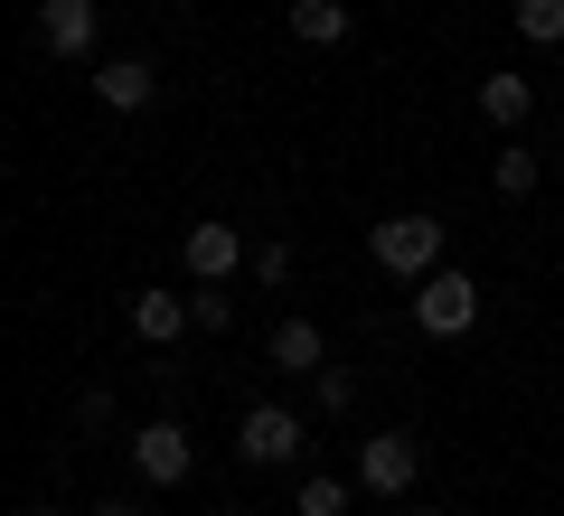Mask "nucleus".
I'll return each instance as SVG.
<instances>
[{
  "instance_id": "nucleus-1",
  "label": "nucleus",
  "mask_w": 564,
  "mask_h": 516,
  "mask_svg": "<svg viewBox=\"0 0 564 516\" xmlns=\"http://www.w3.org/2000/svg\"><path fill=\"white\" fill-rule=\"evenodd\" d=\"M367 254H377L395 282H423V273H443V226L433 217H386L377 235H367Z\"/></svg>"
},
{
  "instance_id": "nucleus-2",
  "label": "nucleus",
  "mask_w": 564,
  "mask_h": 516,
  "mask_svg": "<svg viewBox=\"0 0 564 516\" xmlns=\"http://www.w3.org/2000/svg\"><path fill=\"white\" fill-rule=\"evenodd\" d=\"M470 319H480V282H470V273H452V263H443V273L414 282V329L423 338H462Z\"/></svg>"
},
{
  "instance_id": "nucleus-3",
  "label": "nucleus",
  "mask_w": 564,
  "mask_h": 516,
  "mask_svg": "<svg viewBox=\"0 0 564 516\" xmlns=\"http://www.w3.org/2000/svg\"><path fill=\"white\" fill-rule=\"evenodd\" d=\"M236 460H254V470H282V460H302V414H282V404H254V414L236 422Z\"/></svg>"
},
{
  "instance_id": "nucleus-4",
  "label": "nucleus",
  "mask_w": 564,
  "mask_h": 516,
  "mask_svg": "<svg viewBox=\"0 0 564 516\" xmlns=\"http://www.w3.org/2000/svg\"><path fill=\"white\" fill-rule=\"evenodd\" d=\"M414 470H423V441L414 432H377L358 451V488L367 497H404V488H414Z\"/></svg>"
},
{
  "instance_id": "nucleus-5",
  "label": "nucleus",
  "mask_w": 564,
  "mask_h": 516,
  "mask_svg": "<svg viewBox=\"0 0 564 516\" xmlns=\"http://www.w3.org/2000/svg\"><path fill=\"white\" fill-rule=\"evenodd\" d=\"M188 460H198V441H188L180 422H141V432H132V470H141V479H161V488H180Z\"/></svg>"
},
{
  "instance_id": "nucleus-6",
  "label": "nucleus",
  "mask_w": 564,
  "mask_h": 516,
  "mask_svg": "<svg viewBox=\"0 0 564 516\" xmlns=\"http://www.w3.org/2000/svg\"><path fill=\"white\" fill-rule=\"evenodd\" d=\"M180 263H188L198 282H226V273H245V263H254V244H245L236 226H188V235H180Z\"/></svg>"
},
{
  "instance_id": "nucleus-7",
  "label": "nucleus",
  "mask_w": 564,
  "mask_h": 516,
  "mask_svg": "<svg viewBox=\"0 0 564 516\" xmlns=\"http://www.w3.org/2000/svg\"><path fill=\"white\" fill-rule=\"evenodd\" d=\"M39 39L57 57H85L95 47V0H39Z\"/></svg>"
},
{
  "instance_id": "nucleus-8",
  "label": "nucleus",
  "mask_w": 564,
  "mask_h": 516,
  "mask_svg": "<svg viewBox=\"0 0 564 516\" xmlns=\"http://www.w3.org/2000/svg\"><path fill=\"white\" fill-rule=\"evenodd\" d=\"M180 329H198L180 292H132V338H141V348H170Z\"/></svg>"
},
{
  "instance_id": "nucleus-9",
  "label": "nucleus",
  "mask_w": 564,
  "mask_h": 516,
  "mask_svg": "<svg viewBox=\"0 0 564 516\" xmlns=\"http://www.w3.org/2000/svg\"><path fill=\"white\" fill-rule=\"evenodd\" d=\"M273 366H282V376H321V366H329V338L311 329V319H273Z\"/></svg>"
},
{
  "instance_id": "nucleus-10",
  "label": "nucleus",
  "mask_w": 564,
  "mask_h": 516,
  "mask_svg": "<svg viewBox=\"0 0 564 516\" xmlns=\"http://www.w3.org/2000/svg\"><path fill=\"white\" fill-rule=\"evenodd\" d=\"M95 95L113 103V113H141V103L161 95V76H151L141 57H113V66H95Z\"/></svg>"
},
{
  "instance_id": "nucleus-11",
  "label": "nucleus",
  "mask_w": 564,
  "mask_h": 516,
  "mask_svg": "<svg viewBox=\"0 0 564 516\" xmlns=\"http://www.w3.org/2000/svg\"><path fill=\"white\" fill-rule=\"evenodd\" d=\"M348 29H358L348 0H292V39H302V47H339Z\"/></svg>"
},
{
  "instance_id": "nucleus-12",
  "label": "nucleus",
  "mask_w": 564,
  "mask_h": 516,
  "mask_svg": "<svg viewBox=\"0 0 564 516\" xmlns=\"http://www.w3.org/2000/svg\"><path fill=\"white\" fill-rule=\"evenodd\" d=\"M527 103H536V85H527V76H480V113L489 122H527Z\"/></svg>"
},
{
  "instance_id": "nucleus-13",
  "label": "nucleus",
  "mask_w": 564,
  "mask_h": 516,
  "mask_svg": "<svg viewBox=\"0 0 564 516\" xmlns=\"http://www.w3.org/2000/svg\"><path fill=\"white\" fill-rule=\"evenodd\" d=\"M518 39L527 47H564V0H518Z\"/></svg>"
},
{
  "instance_id": "nucleus-14",
  "label": "nucleus",
  "mask_w": 564,
  "mask_h": 516,
  "mask_svg": "<svg viewBox=\"0 0 564 516\" xmlns=\"http://www.w3.org/2000/svg\"><path fill=\"white\" fill-rule=\"evenodd\" d=\"M489 179H499V198H527V188H536V151H518V141H508V151L489 160Z\"/></svg>"
},
{
  "instance_id": "nucleus-15",
  "label": "nucleus",
  "mask_w": 564,
  "mask_h": 516,
  "mask_svg": "<svg viewBox=\"0 0 564 516\" xmlns=\"http://www.w3.org/2000/svg\"><path fill=\"white\" fill-rule=\"evenodd\" d=\"M292 516H348V479H302Z\"/></svg>"
},
{
  "instance_id": "nucleus-16",
  "label": "nucleus",
  "mask_w": 564,
  "mask_h": 516,
  "mask_svg": "<svg viewBox=\"0 0 564 516\" xmlns=\"http://www.w3.org/2000/svg\"><path fill=\"white\" fill-rule=\"evenodd\" d=\"M311 404H321V414H348V404H358V376H348V366H321V376H311Z\"/></svg>"
},
{
  "instance_id": "nucleus-17",
  "label": "nucleus",
  "mask_w": 564,
  "mask_h": 516,
  "mask_svg": "<svg viewBox=\"0 0 564 516\" xmlns=\"http://www.w3.org/2000/svg\"><path fill=\"white\" fill-rule=\"evenodd\" d=\"M188 319H198V329H226V319H236V300H226L217 282H198V300H188Z\"/></svg>"
},
{
  "instance_id": "nucleus-18",
  "label": "nucleus",
  "mask_w": 564,
  "mask_h": 516,
  "mask_svg": "<svg viewBox=\"0 0 564 516\" xmlns=\"http://www.w3.org/2000/svg\"><path fill=\"white\" fill-rule=\"evenodd\" d=\"M245 273H254V282H282V273H292V244H282V235L254 244V263H245Z\"/></svg>"
},
{
  "instance_id": "nucleus-19",
  "label": "nucleus",
  "mask_w": 564,
  "mask_h": 516,
  "mask_svg": "<svg viewBox=\"0 0 564 516\" xmlns=\"http://www.w3.org/2000/svg\"><path fill=\"white\" fill-rule=\"evenodd\" d=\"M95 516H132V507H122V497H104V507H95Z\"/></svg>"
},
{
  "instance_id": "nucleus-20",
  "label": "nucleus",
  "mask_w": 564,
  "mask_h": 516,
  "mask_svg": "<svg viewBox=\"0 0 564 516\" xmlns=\"http://www.w3.org/2000/svg\"><path fill=\"white\" fill-rule=\"evenodd\" d=\"M404 516H443V507H404Z\"/></svg>"
},
{
  "instance_id": "nucleus-21",
  "label": "nucleus",
  "mask_w": 564,
  "mask_h": 516,
  "mask_svg": "<svg viewBox=\"0 0 564 516\" xmlns=\"http://www.w3.org/2000/svg\"><path fill=\"white\" fill-rule=\"evenodd\" d=\"M20 516H57V507H20Z\"/></svg>"
},
{
  "instance_id": "nucleus-22",
  "label": "nucleus",
  "mask_w": 564,
  "mask_h": 516,
  "mask_svg": "<svg viewBox=\"0 0 564 516\" xmlns=\"http://www.w3.org/2000/svg\"><path fill=\"white\" fill-rule=\"evenodd\" d=\"M236 516H254V507H236Z\"/></svg>"
}]
</instances>
